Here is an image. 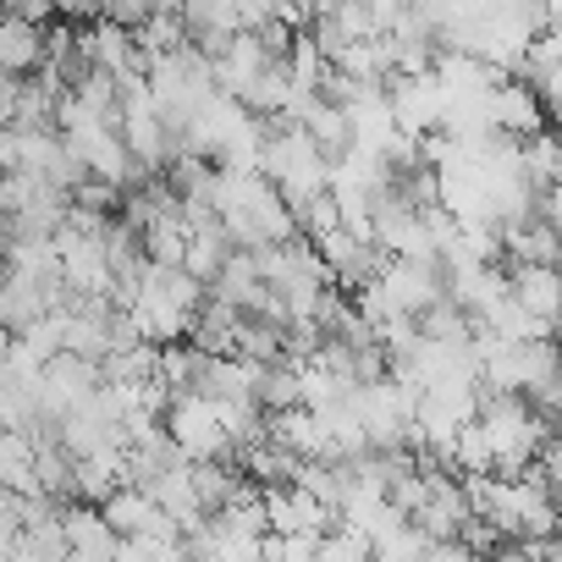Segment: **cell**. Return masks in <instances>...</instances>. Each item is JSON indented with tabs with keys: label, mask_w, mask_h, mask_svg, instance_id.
I'll list each match as a JSON object with an SVG mask.
<instances>
[{
	"label": "cell",
	"mask_w": 562,
	"mask_h": 562,
	"mask_svg": "<svg viewBox=\"0 0 562 562\" xmlns=\"http://www.w3.org/2000/svg\"><path fill=\"white\" fill-rule=\"evenodd\" d=\"M100 513H105V524H111L122 540H144V535H182V529L160 513V502H155L144 485H116V491L100 502Z\"/></svg>",
	"instance_id": "52a82bcc"
},
{
	"label": "cell",
	"mask_w": 562,
	"mask_h": 562,
	"mask_svg": "<svg viewBox=\"0 0 562 562\" xmlns=\"http://www.w3.org/2000/svg\"><path fill=\"white\" fill-rule=\"evenodd\" d=\"M0 7H7V0H0Z\"/></svg>",
	"instance_id": "4fadbf2b"
},
{
	"label": "cell",
	"mask_w": 562,
	"mask_h": 562,
	"mask_svg": "<svg viewBox=\"0 0 562 562\" xmlns=\"http://www.w3.org/2000/svg\"><path fill=\"white\" fill-rule=\"evenodd\" d=\"M160 12V0H100V18H111V23H122V29H138V23H149Z\"/></svg>",
	"instance_id": "9c48e42d"
},
{
	"label": "cell",
	"mask_w": 562,
	"mask_h": 562,
	"mask_svg": "<svg viewBox=\"0 0 562 562\" xmlns=\"http://www.w3.org/2000/svg\"><path fill=\"white\" fill-rule=\"evenodd\" d=\"M507 293L546 331L562 326V265H507Z\"/></svg>",
	"instance_id": "8992f818"
},
{
	"label": "cell",
	"mask_w": 562,
	"mask_h": 562,
	"mask_svg": "<svg viewBox=\"0 0 562 562\" xmlns=\"http://www.w3.org/2000/svg\"><path fill=\"white\" fill-rule=\"evenodd\" d=\"M270 61H281V56H270L265 34H259V29H243V34H232L221 50H210V78H215V89H221V94L243 100V94H248V83H254Z\"/></svg>",
	"instance_id": "277c9868"
},
{
	"label": "cell",
	"mask_w": 562,
	"mask_h": 562,
	"mask_svg": "<svg viewBox=\"0 0 562 562\" xmlns=\"http://www.w3.org/2000/svg\"><path fill=\"white\" fill-rule=\"evenodd\" d=\"M485 116H491V133H502V138H535V133H546V105H540V94L524 83V78H502L496 89H491V105H485Z\"/></svg>",
	"instance_id": "5b68a950"
},
{
	"label": "cell",
	"mask_w": 562,
	"mask_h": 562,
	"mask_svg": "<svg viewBox=\"0 0 562 562\" xmlns=\"http://www.w3.org/2000/svg\"><path fill=\"white\" fill-rule=\"evenodd\" d=\"M0 18H7V7H0Z\"/></svg>",
	"instance_id": "7c38bea8"
},
{
	"label": "cell",
	"mask_w": 562,
	"mask_h": 562,
	"mask_svg": "<svg viewBox=\"0 0 562 562\" xmlns=\"http://www.w3.org/2000/svg\"><path fill=\"white\" fill-rule=\"evenodd\" d=\"M204 204L215 210V221L226 226V237L237 248H254V254L304 237L293 204L281 199V188L270 177H259V171H215Z\"/></svg>",
	"instance_id": "7a4b0ae2"
},
{
	"label": "cell",
	"mask_w": 562,
	"mask_h": 562,
	"mask_svg": "<svg viewBox=\"0 0 562 562\" xmlns=\"http://www.w3.org/2000/svg\"><path fill=\"white\" fill-rule=\"evenodd\" d=\"M0 226H7V210H0Z\"/></svg>",
	"instance_id": "8fae6325"
},
{
	"label": "cell",
	"mask_w": 562,
	"mask_h": 562,
	"mask_svg": "<svg viewBox=\"0 0 562 562\" xmlns=\"http://www.w3.org/2000/svg\"><path fill=\"white\" fill-rule=\"evenodd\" d=\"M204 293H210V288H204V281H193L182 265H155V259H144L138 276L116 293V304H122V315L133 321V331H138L144 342L177 348V342L193 337V321H199V310H204Z\"/></svg>",
	"instance_id": "6da1fadb"
},
{
	"label": "cell",
	"mask_w": 562,
	"mask_h": 562,
	"mask_svg": "<svg viewBox=\"0 0 562 562\" xmlns=\"http://www.w3.org/2000/svg\"><path fill=\"white\" fill-rule=\"evenodd\" d=\"M331 155L299 127V122H281V127H270L265 122V144H259V177H270L276 188H281V199L293 204V215L310 204V199H321V193H331Z\"/></svg>",
	"instance_id": "3957f363"
},
{
	"label": "cell",
	"mask_w": 562,
	"mask_h": 562,
	"mask_svg": "<svg viewBox=\"0 0 562 562\" xmlns=\"http://www.w3.org/2000/svg\"><path fill=\"white\" fill-rule=\"evenodd\" d=\"M7 18H23V23H50V18H61L56 12V0H7Z\"/></svg>",
	"instance_id": "30bf717a"
},
{
	"label": "cell",
	"mask_w": 562,
	"mask_h": 562,
	"mask_svg": "<svg viewBox=\"0 0 562 562\" xmlns=\"http://www.w3.org/2000/svg\"><path fill=\"white\" fill-rule=\"evenodd\" d=\"M45 67V29L23 18H0V72H40Z\"/></svg>",
	"instance_id": "ba28073f"
}]
</instances>
